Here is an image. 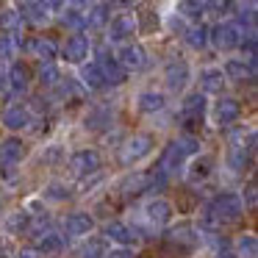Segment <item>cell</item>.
<instances>
[{"instance_id":"6da1fadb","label":"cell","mask_w":258,"mask_h":258,"mask_svg":"<svg viewBox=\"0 0 258 258\" xmlns=\"http://www.w3.org/2000/svg\"><path fill=\"white\" fill-rule=\"evenodd\" d=\"M200 153V139L191 134L180 136V139H175L172 145L164 150V158H161V169L164 172H175V169L186 167V161H189L191 156H197Z\"/></svg>"},{"instance_id":"7a4b0ae2","label":"cell","mask_w":258,"mask_h":258,"mask_svg":"<svg viewBox=\"0 0 258 258\" xmlns=\"http://www.w3.org/2000/svg\"><path fill=\"white\" fill-rule=\"evenodd\" d=\"M214 211V217H217V222L219 225H225V222H236V219L244 214V200H241L236 191H222V195L217 197V200L208 206Z\"/></svg>"},{"instance_id":"3957f363","label":"cell","mask_w":258,"mask_h":258,"mask_svg":"<svg viewBox=\"0 0 258 258\" xmlns=\"http://www.w3.org/2000/svg\"><path fill=\"white\" fill-rule=\"evenodd\" d=\"M153 147H156V139L150 134H136L125 142V150H122V161L128 167H136V164L147 161L153 156Z\"/></svg>"},{"instance_id":"277c9868","label":"cell","mask_w":258,"mask_h":258,"mask_svg":"<svg viewBox=\"0 0 258 258\" xmlns=\"http://www.w3.org/2000/svg\"><path fill=\"white\" fill-rule=\"evenodd\" d=\"M106 34H108V42H117V45L131 42L136 34H139V28H136V17L128 14V12L114 14V17L106 23Z\"/></svg>"},{"instance_id":"5b68a950","label":"cell","mask_w":258,"mask_h":258,"mask_svg":"<svg viewBox=\"0 0 258 258\" xmlns=\"http://www.w3.org/2000/svg\"><path fill=\"white\" fill-rule=\"evenodd\" d=\"M241 36H244V31H241V25H236V23H222L214 31H208V42L222 53H230L233 47H239Z\"/></svg>"},{"instance_id":"8992f818","label":"cell","mask_w":258,"mask_h":258,"mask_svg":"<svg viewBox=\"0 0 258 258\" xmlns=\"http://www.w3.org/2000/svg\"><path fill=\"white\" fill-rule=\"evenodd\" d=\"M64 164H67L70 175L86 178V175H95L97 169H100V156H97V150H89V147H86V150H75Z\"/></svg>"},{"instance_id":"52a82bcc","label":"cell","mask_w":258,"mask_h":258,"mask_svg":"<svg viewBox=\"0 0 258 258\" xmlns=\"http://www.w3.org/2000/svg\"><path fill=\"white\" fill-rule=\"evenodd\" d=\"M142 214H145V222L150 225V228H164V225L172 222L175 208H172V203L164 200V197H153V200L145 203Z\"/></svg>"},{"instance_id":"ba28073f","label":"cell","mask_w":258,"mask_h":258,"mask_svg":"<svg viewBox=\"0 0 258 258\" xmlns=\"http://www.w3.org/2000/svg\"><path fill=\"white\" fill-rule=\"evenodd\" d=\"M164 81H167V89L169 92H183L191 81V67L183 61V58H172V61L164 67Z\"/></svg>"},{"instance_id":"9c48e42d","label":"cell","mask_w":258,"mask_h":258,"mask_svg":"<svg viewBox=\"0 0 258 258\" xmlns=\"http://www.w3.org/2000/svg\"><path fill=\"white\" fill-rule=\"evenodd\" d=\"M89 50H92L89 39H86V36H81V34H73V36H67V42H64L61 56H64V61H67V64L81 67V64L89 58Z\"/></svg>"},{"instance_id":"30bf717a","label":"cell","mask_w":258,"mask_h":258,"mask_svg":"<svg viewBox=\"0 0 258 258\" xmlns=\"http://www.w3.org/2000/svg\"><path fill=\"white\" fill-rule=\"evenodd\" d=\"M31 122H34V114H31V108L25 106H6L3 108V114H0V125L6 131H25L31 128Z\"/></svg>"},{"instance_id":"8fae6325","label":"cell","mask_w":258,"mask_h":258,"mask_svg":"<svg viewBox=\"0 0 258 258\" xmlns=\"http://www.w3.org/2000/svg\"><path fill=\"white\" fill-rule=\"evenodd\" d=\"M197 84H200L203 95H222L228 78H225V73L219 67H203L200 73H197Z\"/></svg>"},{"instance_id":"7c38bea8","label":"cell","mask_w":258,"mask_h":258,"mask_svg":"<svg viewBox=\"0 0 258 258\" xmlns=\"http://www.w3.org/2000/svg\"><path fill=\"white\" fill-rule=\"evenodd\" d=\"M241 117V103L236 97H217L214 100V122L217 125H233Z\"/></svg>"},{"instance_id":"4fadbf2b","label":"cell","mask_w":258,"mask_h":258,"mask_svg":"<svg viewBox=\"0 0 258 258\" xmlns=\"http://www.w3.org/2000/svg\"><path fill=\"white\" fill-rule=\"evenodd\" d=\"M95 230V219L89 217L86 211H75L64 219V233L73 236V239H86V236Z\"/></svg>"},{"instance_id":"5bb4252c","label":"cell","mask_w":258,"mask_h":258,"mask_svg":"<svg viewBox=\"0 0 258 258\" xmlns=\"http://www.w3.org/2000/svg\"><path fill=\"white\" fill-rule=\"evenodd\" d=\"M164 106H167V95L164 92L142 89L136 95V111L139 114H158V111H164Z\"/></svg>"},{"instance_id":"9a60e30c","label":"cell","mask_w":258,"mask_h":258,"mask_svg":"<svg viewBox=\"0 0 258 258\" xmlns=\"http://www.w3.org/2000/svg\"><path fill=\"white\" fill-rule=\"evenodd\" d=\"M211 169H214L211 158L197 153V156H191L189 161H186V180H189L191 186H197V183H203V180H208Z\"/></svg>"},{"instance_id":"2e32d148","label":"cell","mask_w":258,"mask_h":258,"mask_svg":"<svg viewBox=\"0 0 258 258\" xmlns=\"http://www.w3.org/2000/svg\"><path fill=\"white\" fill-rule=\"evenodd\" d=\"M145 47L142 45H134V42H122V47L117 50V61L122 64L125 70H142L145 67Z\"/></svg>"},{"instance_id":"e0dca14e","label":"cell","mask_w":258,"mask_h":258,"mask_svg":"<svg viewBox=\"0 0 258 258\" xmlns=\"http://www.w3.org/2000/svg\"><path fill=\"white\" fill-rule=\"evenodd\" d=\"M23 158H25V145H23V139H17V136H9V139L0 142V164H12V167H17Z\"/></svg>"},{"instance_id":"ac0fdd59","label":"cell","mask_w":258,"mask_h":258,"mask_svg":"<svg viewBox=\"0 0 258 258\" xmlns=\"http://www.w3.org/2000/svg\"><path fill=\"white\" fill-rule=\"evenodd\" d=\"M78 78H81V84H84L86 89H103V86H106V75H103L100 64H97V61H89V58L81 64Z\"/></svg>"},{"instance_id":"d6986e66","label":"cell","mask_w":258,"mask_h":258,"mask_svg":"<svg viewBox=\"0 0 258 258\" xmlns=\"http://www.w3.org/2000/svg\"><path fill=\"white\" fill-rule=\"evenodd\" d=\"M106 236L114 241L117 247H131L136 244V230L128 222H108L106 225Z\"/></svg>"},{"instance_id":"ffe728a7","label":"cell","mask_w":258,"mask_h":258,"mask_svg":"<svg viewBox=\"0 0 258 258\" xmlns=\"http://www.w3.org/2000/svg\"><path fill=\"white\" fill-rule=\"evenodd\" d=\"M111 125V108L108 106H92L84 117V128L86 131H103Z\"/></svg>"},{"instance_id":"44dd1931","label":"cell","mask_w":258,"mask_h":258,"mask_svg":"<svg viewBox=\"0 0 258 258\" xmlns=\"http://www.w3.org/2000/svg\"><path fill=\"white\" fill-rule=\"evenodd\" d=\"M23 12V9H20ZM50 9H47V3L45 0H25V14L23 17L28 20V23H34V25H45L47 20H50Z\"/></svg>"},{"instance_id":"7402d4cb","label":"cell","mask_w":258,"mask_h":258,"mask_svg":"<svg viewBox=\"0 0 258 258\" xmlns=\"http://www.w3.org/2000/svg\"><path fill=\"white\" fill-rule=\"evenodd\" d=\"M219 70L225 73V78H228V81H244V75H252V67H250V64H247L244 58H236V56L225 58Z\"/></svg>"},{"instance_id":"603a6c76","label":"cell","mask_w":258,"mask_h":258,"mask_svg":"<svg viewBox=\"0 0 258 258\" xmlns=\"http://www.w3.org/2000/svg\"><path fill=\"white\" fill-rule=\"evenodd\" d=\"M206 97L203 92H191V95L183 97V103H180V111H183V117H203V111H206Z\"/></svg>"},{"instance_id":"cb8c5ba5","label":"cell","mask_w":258,"mask_h":258,"mask_svg":"<svg viewBox=\"0 0 258 258\" xmlns=\"http://www.w3.org/2000/svg\"><path fill=\"white\" fill-rule=\"evenodd\" d=\"M175 14H180L183 20H191V23H200V17L206 14V9H203V0H178Z\"/></svg>"},{"instance_id":"d4e9b609","label":"cell","mask_w":258,"mask_h":258,"mask_svg":"<svg viewBox=\"0 0 258 258\" xmlns=\"http://www.w3.org/2000/svg\"><path fill=\"white\" fill-rule=\"evenodd\" d=\"M247 167V153H244V145H233L225 150V169L230 172H241Z\"/></svg>"},{"instance_id":"484cf974","label":"cell","mask_w":258,"mask_h":258,"mask_svg":"<svg viewBox=\"0 0 258 258\" xmlns=\"http://www.w3.org/2000/svg\"><path fill=\"white\" fill-rule=\"evenodd\" d=\"M236 258H255L258 255V239H255V233H241L239 239H236Z\"/></svg>"},{"instance_id":"4316f807","label":"cell","mask_w":258,"mask_h":258,"mask_svg":"<svg viewBox=\"0 0 258 258\" xmlns=\"http://www.w3.org/2000/svg\"><path fill=\"white\" fill-rule=\"evenodd\" d=\"M39 158H42L45 164H50V167H56V164H64V161H67V147H64L61 142H50V145L42 147Z\"/></svg>"},{"instance_id":"83f0119b","label":"cell","mask_w":258,"mask_h":258,"mask_svg":"<svg viewBox=\"0 0 258 258\" xmlns=\"http://www.w3.org/2000/svg\"><path fill=\"white\" fill-rule=\"evenodd\" d=\"M9 84H12L14 92H25V89H28V84H31L28 67H25V64H12V67H9Z\"/></svg>"},{"instance_id":"f1b7e54d","label":"cell","mask_w":258,"mask_h":258,"mask_svg":"<svg viewBox=\"0 0 258 258\" xmlns=\"http://www.w3.org/2000/svg\"><path fill=\"white\" fill-rule=\"evenodd\" d=\"M186 45L191 47V50H203V47H208V28L200 23H195L191 28H186Z\"/></svg>"},{"instance_id":"f546056e","label":"cell","mask_w":258,"mask_h":258,"mask_svg":"<svg viewBox=\"0 0 258 258\" xmlns=\"http://www.w3.org/2000/svg\"><path fill=\"white\" fill-rule=\"evenodd\" d=\"M64 247V239L58 233H42L39 241H36V252H45V255H50V252H58Z\"/></svg>"},{"instance_id":"4dcf8cb0","label":"cell","mask_w":258,"mask_h":258,"mask_svg":"<svg viewBox=\"0 0 258 258\" xmlns=\"http://www.w3.org/2000/svg\"><path fill=\"white\" fill-rule=\"evenodd\" d=\"M6 228H9V233H23V230H28L31 228V211H14V214H9V219H6Z\"/></svg>"},{"instance_id":"1f68e13d","label":"cell","mask_w":258,"mask_h":258,"mask_svg":"<svg viewBox=\"0 0 258 258\" xmlns=\"http://www.w3.org/2000/svg\"><path fill=\"white\" fill-rule=\"evenodd\" d=\"M28 47L42 58V61H53V58H56V45H53L50 39H34Z\"/></svg>"},{"instance_id":"d6a6232c","label":"cell","mask_w":258,"mask_h":258,"mask_svg":"<svg viewBox=\"0 0 258 258\" xmlns=\"http://www.w3.org/2000/svg\"><path fill=\"white\" fill-rule=\"evenodd\" d=\"M0 28H6V31L23 28V12H17V9H6V12L0 14Z\"/></svg>"},{"instance_id":"836d02e7","label":"cell","mask_w":258,"mask_h":258,"mask_svg":"<svg viewBox=\"0 0 258 258\" xmlns=\"http://www.w3.org/2000/svg\"><path fill=\"white\" fill-rule=\"evenodd\" d=\"M58 78H61V73H58V67L53 61H45L42 64V70H39V84H45V86H56L58 84Z\"/></svg>"},{"instance_id":"e575fe53","label":"cell","mask_w":258,"mask_h":258,"mask_svg":"<svg viewBox=\"0 0 258 258\" xmlns=\"http://www.w3.org/2000/svg\"><path fill=\"white\" fill-rule=\"evenodd\" d=\"M17 50H20V45H17V36H12V34L0 36V58H3V61H9V58H14V56H17Z\"/></svg>"},{"instance_id":"d590c367","label":"cell","mask_w":258,"mask_h":258,"mask_svg":"<svg viewBox=\"0 0 258 258\" xmlns=\"http://www.w3.org/2000/svg\"><path fill=\"white\" fill-rule=\"evenodd\" d=\"M195 236H200L195 228H191L189 222H180V225H175L172 228V239L175 241H180V244H189V241H195Z\"/></svg>"},{"instance_id":"8d00e7d4","label":"cell","mask_w":258,"mask_h":258,"mask_svg":"<svg viewBox=\"0 0 258 258\" xmlns=\"http://www.w3.org/2000/svg\"><path fill=\"white\" fill-rule=\"evenodd\" d=\"M42 197H45V200H53V203H61V200L70 197V189L64 183H50L45 191H42Z\"/></svg>"},{"instance_id":"74e56055","label":"cell","mask_w":258,"mask_h":258,"mask_svg":"<svg viewBox=\"0 0 258 258\" xmlns=\"http://www.w3.org/2000/svg\"><path fill=\"white\" fill-rule=\"evenodd\" d=\"M203 9H206V14L222 17V14L230 12V0H203Z\"/></svg>"},{"instance_id":"f35d334b","label":"cell","mask_w":258,"mask_h":258,"mask_svg":"<svg viewBox=\"0 0 258 258\" xmlns=\"http://www.w3.org/2000/svg\"><path fill=\"white\" fill-rule=\"evenodd\" d=\"M103 258H134V252H131L128 247H114V250L106 252Z\"/></svg>"},{"instance_id":"ab89813d","label":"cell","mask_w":258,"mask_h":258,"mask_svg":"<svg viewBox=\"0 0 258 258\" xmlns=\"http://www.w3.org/2000/svg\"><path fill=\"white\" fill-rule=\"evenodd\" d=\"M239 197H247V208H255V183L250 180V183H247V191Z\"/></svg>"},{"instance_id":"60d3db41","label":"cell","mask_w":258,"mask_h":258,"mask_svg":"<svg viewBox=\"0 0 258 258\" xmlns=\"http://www.w3.org/2000/svg\"><path fill=\"white\" fill-rule=\"evenodd\" d=\"M92 3H95V0H67V6L70 9H78V12H86Z\"/></svg>"},{"instance_id":"b9f144b4","label":"cell","mask_w":258,"mask_h":258,"mask_svg":"<svg viewBox=\"0 0 258 258\" xmlns=\"http://www.w3.org/2000/svg\"><path fill=\"white\" fill-rule=\"evenodd\" d=\"M45 3H47V9H50L53 14L61 12V9H67V0H45Z\"/></svg>"},{"instance_id":"7bdbcfd3","label":"cell","mask_w":258,"mask_h":258,"mask_svg":"<svg viewBox=\"0 0 258 258\" xmlns=\"http://www.w3.org/2000/svg\"><path fill=\"white\" fill-rule=\"evenodd\" d=\"M97 252H100V247H97V244H92L89 250H84V258H95Z\"/></svg>"},{"instance_id":"ee69618b","label":"cell","mask_w":258,"mask_h":258,"mask_svg":"<svg viewBox=\"0 0 258 258\" xmlns=\"http://www.w3.org/2000/svg\"><path fill=\"white\" fill-rule=\"evenodd\" d=\"M17 258H39V252L36 250H23V252H17Z\"/></svg>"},{"instance_id":"f6af8a7d","label":"cell","mask_w":258,"mask_h":258,"mask_svg":"<svg viewBox=\"0 0 258 258\" xmlns=\"http://www.w3.org/2000/svg\"><path fill=\"white\" fill-rule=\"evenodd\" d=\"M217 258H236V255H230V252H219Z\"/></svg>"},{"instance_id":"bcb514c9","label":"cell","mask_w":258,"mask_h":258,"mask_svg":"<svg viewBox=\"0 0 258 258\" xmlns=\"http://www.w3.org/2000/svg\"><path fill=\"white\" fill-rule=\"evenodd\" d=\"M114 3H131V0H114Z\"/></svg>"},{"instance_id":"7dc6e473","label":"cell","mask_w":258,"mask_h":258,"mask_svg":"<svg viewBox=\"0 0 258 258\" xmlns=\"http://www.w3.org/2000/svg\"><path fill=\"white\" fill-rule=\"evenodd\" d=\"M3 81H6V78H3V75H0V89H3Z\"/></svg>"}]
</instances>
